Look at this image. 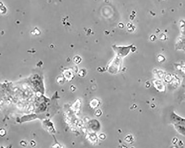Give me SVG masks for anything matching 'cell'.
Returning a JSON list of instances; mask_svg holds the SVG:
<instances>
[{"label":"cell","instance_id":"cell-3","mask_svg":"<svg viewBox=\"0 0 185 148\" xmlns=\"http://www.w3.org/2000/svg\"><path fill=\"white\" fill-rule=\"evenodd\" d=\"M31 143L32 146H35L36 145L35 142L34 141H31V143Z\"/></svg>","mask_w":185,"mask_h":148},{"label":"cell","instance_id":"cell-2","mask_svg":"<svg viewBox=\"0 0 185 148\" xmlns=\"http://www.w3.org/2000/svg\"><path fill=\"white\" fill-rule=\"evenodd\" d=\"M27 144V143L26 142L24 141H22L20 142V145L24 147L26 146Z\"/></svg>","mask_w":185,"mask_h":148},{"label":"cell","instance_id":"cell-1","mask_svg":"<svg viewBox=\"0 0 185 148\" xmlns=\"http://www.w3.org/2000/svg\"><path fill=\"white\" fill-rule=\"evenodd\" d=\"M170 120L177 131L182 135L185 136V119L173 112L171 115Z\"/></svg>","mask_w":185,"mask_h":148}]
</instances>
